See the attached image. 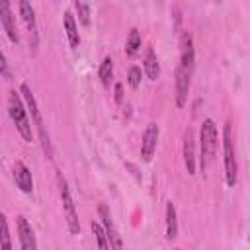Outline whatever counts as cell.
Instances as JSON below:
<instances>
[{"instance_id":"obj_13","label":"cell","mask_w":250,"mask_h":250,"mask_svg":"<svg viewBox=\"0 0 250 250\" xmlns=\"http://www.w3.org/2000/svg\"><path fill=\"white\" fill-rule=\"evenodd\" d=\"M184 164L189 176L195 174V141H193V131L186 129L184 133Z\"/></svg>"},{"instance_id":"obj_2","label":"cell","mask_w":250,"mask_h":250,"mask_svg":"<svg viewBox=\"0 0 250 250\" xmlns=\"http://www.w3.org/2000/svg\"><path fill=\"white\" fill-rule=\"evenodd\" d=\"M199 145H201V156H199V168L201 172L207 170V166L213 162L217 154V145H219V133L217 125L213 119H205L201 123V133H199Z\"/></svg>"},{"instance_id":"obj_12","label":"cell","mask_w":250,"mask_h":250,"mask_svg":"<svg viewBox=\"0 0 250 250\" xmlns=\"http://www.w3.org/2000/svg\"><path fill=\"white\" fill-rule=\"evenodd\" d=\"M18 238H20V248H23V250H35L37 248L33 229L23 215H18Z\"/></svg>"},{"instance_id":"obj_16","label":"cell","mask_w":250,"mask_h":250,"mask_svg":"<svg viewBox=\"0 0 250 250\" xmlns=\"http://www.w3.org/2000/svg\"><path fill=\"white\" fill-rule=\"evenodd\" d=\"M178 236V219H176V207L172 201L166 203V238L174 240Z\"/></svg>"},{"instance_id":"obj_7","label":"cell","mask_w":250,"mask_h":250,"mask_svg":"<svg viewBox=\"0 0 250 250\" xmlns=\"http://www.w3.org/2000/svg\"><path fill=\"white\" fill-rule=\"evenodd\" d=\"M0 21H2V27L8 35V39L12 43H18L20 35H18V27H16V16L12 12V6H10V0H0Z\"/></svg>"},{"instance_id":"obj_25","label":"cell","mask_w":250,"mask_h":250,"mask_svg":"<svg viewBox=\"0 0 250 250\" xmlns=\"http://www.w3.org/2000/svg\"><path fill=\"white\" fill-rule=\"evenodd\" d=\"M113 100L117 105L123 104V86L121 84H115V90H113Z\"/></svg>"},{"instance_id":"obj_19","label":"cell","mask_w":250,"mask_h":250,"mask_svg":"<svg viewBox=\"0 0 250 250\" xmlns=\"http://www.w3.org/2000/svg\"><path fill=\"white\" fill-rule=\"evenodd\" d=\"M141 49V33L137 27H133L127 35V41H125V55L127 57H135Z\"/></svg>"},{"instance_id":"obj_1","label":"cell","mask_w":250,"mask_h":250,"mask_svg":"<svg viewBox=\"0 0 250 250\" xmlns=\"http://www.w3.org/2000/svg\"><path fill=\"white\" fill-rule=\"evenodd\" d=\"M8 113H10L16 129H18V133L21 135V139L25 143H31L33 131H31V121H29V115H27V107L23 105V102H21V98L16 90H12L10 96H8Z\"/></svg>"},{"instance_id":"obj_4","label":"cell","mask_w":250,"mask_h":250,"mask_svg":"<svg viewBox=\"0 0 250 250\" xmlns=\"http://www.w3.org/2000/svg\"><path fill=\"white\" fill-rule=\"evenodd\" d=\"M57 182H59V193H61V201H62L66 227H68L70 234H80V223H78V213H76V207H74V199H72L68 184H66V180L62 178L61 172H57Z\"/></svg>"},{"instance_id":"obj_14","label":"cell","mask_w":250,"mask_h":250,"mask_svg":"<svg viewBox=\"0 0 250 250\" xmlns=\"http://www.w3.org/2000/svg\"><path fill=\"white\" fill-rule=\"evenodd\" d=\"M193 59H195V53H193V41H191V35L186 31L182 33L180 37V64L193 70Z\"/></svg>"},{"instance_id":"obj_11","label":"cell","mask_w":250,"mask_h":250,"mask_svg":"<svg viewBox=\"0 0 250 250\" xmlns=\"http://www.w3.org/2000/svg\"><path fill=\"white\" fill-rule=\"evenodd\" d=\"M14 182H16V186L23 193H31L33 191V176H31V170L21 160H16L14 162Z\"/></svg>"},{"instance_id":"obj_5","label":"cell","mask_w":250,"mask_h":250,"mask_svg":"<svg viewBox=\"0 0 250 250\" xmlns=\"http://www.w3.org/2000/svg\"><path fill=\"white\" fill-rule=\"evenodd\" d=\"M223 154H225V178H227V186L232 188L236 184L238 164H236V156H234L232 131H230V125L229 123L223 127Z\"/></svg>"},{"instance_id":"obj_8","label":"cell","mask_w":250,"mask_h":250,"mask_svg":"<svg viewBox=\"0 0 250 250\" xmlns=\"http://www.w3.org/2000/svg\"><path fill=\"white\" fill-rule=\"evenodd\" d=\"M156 143H158V125L148 123L143 133V143H141V156L145 162H150V158L156 150Z\"/></svg>"},{"instance_id":"obj_23","label":"cell","mask_w":250,"mask_h":250,"mask_svg":"<svg viewBox=\"0 0 250 250\" xmlns=\"http://www.w3.org/2000/svg\"><path fill=\"white\" fill-rule=\"evenodd\" d=\"M141 76H143L141 68H139V66H131L129 72H127V82H129V86H131V88H139Z\"/></svg>"},{"instance_id":"obj_3","label":"cell","mask_w":250,"mask_h":250,"mask_svg":"<svg viewBox=\"0 0 250 250\" xmlns=\"http://www.w3.org/2000/svg\"><path fill=\"white\" fill-rule=\"evenodd\" d=\"M20 94L23 96V100H25V107H27V113H31V121L35 123V127H37V131H39L43 150H45L47 158H51V156H53V148H51L49 133L45 131V125H43V117H41V111H39L37 100H35V96L31 94V90H29V86H27V84H21V86H20Z\"/></svg>"},{"instance_id":"obj_9","label":"cell","mask_w":250,"mask_h":250,"mask_svg":"<svg viewBox=\"0 0 250 250\" xmlns=\"http://www.w3.org/2000/svg\"><path fill=\"white\" fill-rule=\"evenodd\" d=\"M98 215H100V219H102V227H104L105 236H107V240H109V248H121L123 242H121V238H119V234H117V229H115V225H113V221H111L109 209H107L104 203L98 207Z\"/></svg>"},{"instance_id":"obj_22","label":"cell","mask_w":250,"mask_h":250,"mask_svg":"<svg viewBox=\"0 0 250 250\" xmlns=\"http://www.w3.org/2000/svg\"><path fill=\"white\" fill-rule=\"evenodd\" d=\"M92 232H94L96 242H98L100 248H109V240H107V236H105V230H104L102 223H92Z\"/></svg>"},{"instance_id":"obj_6","label":"cell","mask_w":250,"mask_h":250,"mask_svg":"<svg viewBox=\"0 0 250 250\" xmlns=\"http://www.w3.org/2000/svg\"><path fill=\"white\" fill-rule=\"evenodd\" d=\"M189 84H191V70L180 64L176 70V105L178 107L186 105L188 94H189Z\"/></svg>"},{"instance_id":"obj_21","label":"cell","mask_w":250,"mask_h":250,"mask_svg":"<svg viewBox=\"0 0 250 250\" xmlns=\"http://www.w3.org/2000/svg\"><path fill=\"white\" fill-rule=\"evenodd\" d=\"M74 2V10L78 16V21L82 25H90V8L86 4V0H72Z\"/></svg>"},{"instance_id":"obj_17","label":"cell","mask_w":250,"mask_h":250,"mask_svg":"<svg viewBox=\"0 0 250 250\" xmlns=\"http://www.w3.org/2000/svg\"><path fill=\"white\" fill-rule=\"evenodd\" d=\"M145 72L150 80H156L158 74H160V64H158V59H156V53L152 49L146 51V57H145Z\"/></svg>"},{"instance_id":"obj_20","label":"cell","mask_w":250,"mask_h":250,"mask_svg":"<svg viewBox=\"0 0 250 250\" xmlns=\"http://www.w3.org/2000/svg\"><path fill=\"white\" fill-rule=\"evenodd\" d=\"M0 248L10 250L12 248V236H10V227H8V219L4 213H0Z\"/></svg>"},{"instance_id":"obj_10","label":"cell","mask_w":250,"mask_h":250,"mask_svg":"<svg viewBox=\"0 0 250 250\" xmlns=\"http://www.w3.org/2000/svg\"><path fill=\"white\" fill-rule=\"evenodd\" d=\"M18 8H20V16L23 20V23L27 25V31L31 35V45H37V20H35V12L29 0H18Z\"/></svg>"},{"instance_id":"obj_24","label":"cell","mask_w":250,"mask_h":250,"mask_svg":"<svg viewBox=\"0 0 250 250\" xmlns=\"http://www.w3.org/2000/svg\"><path fill=\"white\" fill-rule=\"evenodd\" d=\"M0 76H4V78H12V72H10L8 61H6L4 53H2V49H0Z\"/></svg>"},{"instance_id":"obj_18","label":"cell","mask_w":250,"mask_h":250,"mask_svg":"<svg viewBox=\"0 0 250 250\" xmlns=\"http://www.w3.org/2000/svg\"><path fill=\"white\" fill-rule=\"evenodd\" d=\"M98 74H100V80H102V84H104L105 88H109V84H111V78H113V59H111V57H104V59H102Z\"/></svg>"},{"instance_id":"obj_15","label":"cell","mask_w":250,"mask_h":250,"mask_svg":"<svg viewBox=\"0 0 250 250\" xmlns=\"http://www.w3.org/2000/svg\"><path fill=\"white\" fill-rule=\"evenodd\" d=\"M62 25H64L66 39H68L70 47H72V49H78V45H80V33H78V25H76L74 14H72L70 10L64 12V16H62Z\"/></svg>"}]
</instances>
